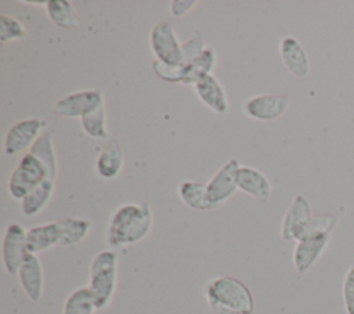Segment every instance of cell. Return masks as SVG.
I'll list each match as a JSON object with an SVG mask.
<instances>
[{"instance_id":"6da1fadb","label":"cell","mask_w":354,"mask_h":314,"mask_svg":"<svg viewBox=\"0 0 354 314\" xmlns=\"http://www.w3.org/2000/svg\"><path fill=\"white\" fill-rule=\"evenodd\" d=\"M153 213L148 202L123 203L109 217L105 239L111 248L138 243L151 231Z\"/></svg>"},{"instance_id":"7a4b0ae2","label":"cell","mask_w":354,"mask_h":314,"mask_svg":"<svg viewBox=\"0 0 354 314\" xmlns=\"http://www.w3.org/2000/svg\"><path fill=\"white\" fill-rule=\"evenodd\" d=\"M207 303H217L239 311L241 314H253L254 297L250 289L238 278L231 275L216 277L205 288Z\"/></svg>"},{"instance_id":"3957f363","label":"cell","mask_w":354,"mask_h":314,"mask_svg":"<svg viewBox=\"0 0 354 314\" xmlns=\"http://www.w3.org/2000/svg\"><path fill=\"white\" fill-rule=\"evenodd\" d=\"M118 282V255L113 250H101L90 264L88 288L91 289L97 308L104 310L109 306Z\"/></svg>"},{"instance_id":"277c9868","label":"cell","mask_w":354,"mask_h":314,"mask_svg":"<svg viewBox=\"0 0 354 314\" xmlns=\"http://www.w3.org/2000/svg\"><path fill=\"white\" fill-rule=\"evenodd\" d=\"M50 178L44 163L32 152L25 154L8 178V192L14 199L22 201L43 181Z\"/></svg>"},{"instance_id":"5b68a950","label":"cell","mask_w":354,"mask_h":314,"mask_svg":"<svg viewBox=\"0 0 354 314\" xmlns=\"http://www.w3.org/2000/svg\"><path fill=\"white\" fill-rule=\"evenodd\" d=\"M149 44L158 61L169 65L183 64L181 43L170 22H159L152 28Z\"/></svg>"},{"instance_id":"8992f818","label":"cell","mask_w":354,"mask_h":314,"mask_svg":"<svg viewBox=\"0 0 354 314\" xmlns=\"http://www.w3.org/2000/svg\"><path fill=\"white\" fill-rule=\"evenodd\" d=\"M28 253L26 230L18 223H11L6 228L1 242V259L6 271L10 275H17Z\"/></svg>"},{"instance_id":"52a82bcc","label":"cell","mask_w":354,"mask_h":314,"mask_svg":"<svg viewBox=\"0 0 354 314\" xmlns=\"http://www.w3.org/2000/svg\"><path fill=\"white\" fill-rule=\"evenodd\" d=\"M104 105V94L100 89L82 90L68 94L54 105V113L69 119H82L91 109Z\"/></svg>"},{"instance_id":"ba28073f","label":"cell","mask_w":354,"mask_h":314,"mask_svg":"<svg viewBox=\"0 0 354 314\" xmlns=\"http://www.w3.org/2000/svg\"><path fill=\"white\" fill-rule=\"evenodd\" d=\"M290 102L288 94H260L243 102V113L254 120L270 122L285 113Z\"/></svg>"},{"instance_id":"9c48e42d","label":"cell","mask_w":354,"mask_h":314,"mask_svg":"<svg viewBox=\"0 0 354 314\" xmlns=\"http://www.w3.org/2000/svg\"><path fill=\"white\" fill-rule=\"evenodd\" d=\"M46 120L40 118H30L11 126L4 137L6 155H17L28 147H32L35 141L40 137L41 130L46 127Z\"/></svg>"},{"instance_id":"30bf717a","label":"cell","mask_w":354,"mask_h":314,"mask_svg":"<svg viewBox=\"0 0 354 314\" xmlns=\"http://www.w3.org/2000/svg\"><path fill=\"white\" fill-rule=\"evenodd\" d=\"M239 167L241 166L236 159H230L214 173V176L206 184L209 199L216 207L228 201L236 192Z\"/></svg>"},{"instance_id":"8fae6325","label":"cell","mask_w":354,"mask_h":314,"mask_svg":"<svg viewBox=\"0 0 354 314\" xmlns=\"http://www.w3.org/2000/svg\"><path fill=\"white\" fill-rule=\"evenodd\" d=\"M17 275L26 296L32 302H39L44 290V271L37 255L28 253Z\"/></svg>"},{"instance_id":"7c38bea8","label":"cell","mask_w":354,"mask_h":314,"mask_svg":"<svg viewBox=\"0 0 354 314\" xmlns=\"http://www.w3.org/2000/svg\"><path fill=\"white\" fill-rule=\"evenodd\" d=\"M194 91L198 100L210 111L224 115L228 112L230 104L227 93L220 80L213 75H206L194 86Z\"/></svg>"},{"instance_id":"4fadbf2b","label":"cell","mask_w":354,"mask_h":314,"mask_svg":"<svg viewBox=\"0 0 354 314\" xmlns=\"http://www.w3.org/2000/svg\"><path fill=\"white\" fill-rule=\"evenodd\" d=\"M329 242H330V235L297 241L293 250V256H292V261L296 273L303 274L308 271L324 255V252L329 246Z\"/></svg>"},{"instance_id":"5bb4252c","label":"cell","mask_w":354,"mask_h":314,"mask_svg":"<svg viewBox=\"0 0 354 314\" xmlns=\"http://www.w3.org/2000/svg\"><path fill=\"white\" fill-rule=\"evenodd\" d=\"M279 55L283 66L296 77H306L310 73V59L306 50L296 37L286 36L279 43Z\"/></svg>"},{"instance_id":"9a60e30c","label":"cell","mask_w":354,"mask_h":314,"mask_svg":"<svg viewBox=\"0 0 354 314\" xmlns=\"http://www.w3.org/2000/svg\"><path fill=\"white\" fill-rule=\"evenodd\" d=\"M313 216L311 205L304 195H296L286 209L282 224L281 237L283 241H293L300 227Z\"/></svg>"},{"instance_id":"2e32d148","label":"cell","mask_w":354,"mask_h":314,"mask_svg":"<svg viewBox=\"0 0 354 314\" xmlns=\"http://www.w3.org/2000/svg\"><path fill=\"white\" fill-rule=\"evenodd\" d=\"M238 190L256 198L260 202H267L271 196L270 180L257 169L241 166L238 170Z\"/></svg>"},{"instance_id":"e0dca14e","label":"cell","mask_w":354,"mask_h":314,"mask_svg":"<svg viewBox=\"0 0 354 314\" xmlns=\"http://www.w3.org/2000/svg\"><path fill=\"white\" fill-rule=\"evenodd\" d=\"M28 252L39 255L54 246H59V231L57 221L37 224L26 231Z\"/></svg>"},{"instance_id":"ac0fdd59","label":"cell","mask_w":354,"mask_h":314,"mask_svg":"<svg viewBox=\"0 0 354 314\" xmlns=\"http://www.w3.org/2000/svg\"><path fill=\"white\" fill-rule=\"evenodd\" d=\"M123 151L116 138H112L108 145L101 151L95 162L97 174L105 180L115 178L123 169Z\"/></svg>"},{"instance_id":"d6986e66","label":"cell","mask_w":354,"mask_h":314,"mask_svg":"<svg viewBox=\"0 0 354 314\" xmlns=\"http://www.w3.org/2000/svg\"><path fill=\"white\" fill-rule=\"evenodd\" d=\"M178 196L183 201L185 206L194 210H212L216 206L210 202L209 195H207V188L206 184L199 183V181H191L185 180L178 185Z\"/></svg>"},{"instance_id":"ffe728a7","label":"cell","mask_w":354,"mask_h":314,"mask_svg":"<svg viewBox=\"0 0 354 314\" xmlns=\"http://www.w3.org/2000/svg\"><path fill=\"white\" fill-rule=\"evenodd\" d=\"M55 221L59 231V246L80 243L91 230V223L80 217H64Z\"/></svg>"},{"instance_id":"44dd1931","label":"cell","mask_w":354,"mask_h":314,"mask_svg":"<svg viewBox=\"0 0 354 314\" xmlns=\"http://www.w3.org/2000/svg\"><path fill=\"white\" fill-rule=\"evenodd\" d=\"M55 184L54 180L47 178L39 187H36L30 194H28L19 205V212L25 217H33L39 214L50 202Z\"/></svg>"},{"instance_id":"7402d4cb","label":"cell","mask_w":354,"mask_h":314,"mask_svg":"<svg viewBox=\"0 0 354 314\" xmlns=\"http://www.w3.org/2000/svg\"><path fill=\"white\" fill-rule=\"evenodd\" d=\"M337 224V217L333 213H317L313 214L297 231L295 241H303V239H310V238H318V237H325L330 235L333 228Z\"/></svg>"},{"instance_id":"603a6c76","label":"cell","mask_w":354,"mask_h":314,"mask_svg":"<svg viewBox=\"0 0 354 314\" xmlns=\"http://www.w3.org/2000/svg\"><path fill=\"white\" fill-rule=\"evenodd\" d=\"M46 10L51 22L62 29H72L80 24L73 4L68 0H48Z\"/></svg>"},{"instance_id":"cb8c5ba5","label":"cell","mask_w":354,"mask_h":314,"mask_svg":"<svg viewBox=\"0 0 354 314\" xmlns=\"http://www.w3.org/2000/svg\"><path fill=\"white\" fill-rule=\"evenodd\" d=\"M29 152H32L35 156H37L44 163L50 178L55 181L57 173H58V165H57V155H55L51 131L41 133L40 137L30 147Z\"/></svg>"},{"instance_id":"d4e9b609","label":"cell","mask_w":354,"mask_h":314,"mask_svg":"<svg viewBox=\"0 0 354 314\" xmlns=\"http://www.w3.org/2000/svg\"><path fill=\"white\" fill-rule=\"evenodd\" d=\"M95 297L88 286L75 289L65 300L62 314H94L97 311Z\"/></svg>"},{"instance_id":"484cf974","label":"cell","mask_w":354,"mask_h":314,"mask_svg":"<svg viewBox=\"0 0 354 314\" xmlns=\"http://www.w3.org/2000/svg\"><path fill=\"white\" fill-rule=\"evenodd\" d=\"M216 51L212 47H206L205 51L192 62L188 65V72H187V77L184 80L183 84H191L195 86V83H198L202 77H205L206 75H210L216 66Z\"/></svg>"},{"instance_id":"4316f807","label":"cell","mask_w":354,"mask_h":314,"mask_svg":"<svg viewBox=\"0 0 354 314\" xmlns=\"http://www.w3.org/2000/svg\"><path fill=\"white\" fill-rule=\"evenodd\" d=\"M82 127L86 134H88L93 138H108L109 133L106 129V112L105 107L100 105L90 112H87L82 119Z\"/></svg>"},{"instance_id":"83f0119b","label":"cell","mask_w":354,"mask_h":314,"mask_svg":"<svg viewBox=\"0 0 354 314\" xmlns=\"http://www.w3.org/2000/svg\"><path fill=\"white\" fill-rule=\"evenodd\" d=\"M151 68L162 80L169 83H184L188 72V65H169L158 59H153Z\"/></svg>"},{"instance_id":"f1b7e54d","label":"cell","mask_w":354,"mask_h":314,"mask_svg":"<svg viewBox=\"0 0 354 314\" xmlns=\"http://www.w3.org/2000/svg\"><path fill=\"white\" fill-rule=\"evenodd\" d=\"M26 36L25 25L14 17L1 14L0 15V40L1 43L21 40Z\"/></svg>"},{"instance_id":"f546056e","label":"cell","mask_w":354,"mask_h":314,"mask_svg":"<svg viewBox=\"0 0 354 314\" xmlns=\"http://www.w3.org/2000/svg\"><path fill=\"white\" fill-rule=\"evenodd\" d=\"M205 41L199 32L194 33L192 37L181 44V53H183V64L189 65L192 64L203 51H205Z\"/></svg>"},{"instance_id":"4dcf8cb0","label":"cell","mask_w":354,"mask_h":314,"mask_svg":"<svg viewBox=\"0 0 354 314\" xmlns=\"http://www.w3.org/2000/svg\"><path fill=\"white\" fill-rule=\"evenodd\" d=\"M342 297L347 314H354V266H351L343 278Z\"/></svg>"},{"instance_id":"1f68e13d","label":"cell","mask_w":354,"mask_h":314,"mask_svg":"<svg viewBox=\"0 0 354 314\" xmlns=\"http://www.w3.org/2000/svg\"><path fill=\"white\" fill-rule=\"evenodd\" d=\"M196 0H173L170 3V12L177 18L184 17L194 8V6H196Z\"/></svg>"},{"instance_id":"d6a6232c","label":"cell","mask_w":354,"mask_h":314,"mask_svg":"<svg viewBox=\"0 0 354 314\" xmlns=\"http://www.w3.org/2000/svg\"><path fill=\"white\" fill-rule=\"evenodd\" d=\"M207 304L213 314H241L239 311L230 308L227 306H223V304H217V303H207Z\"/></svg>"}]
</instances>
